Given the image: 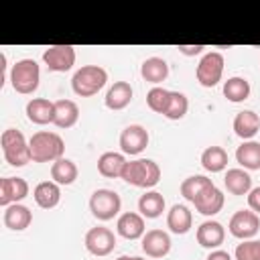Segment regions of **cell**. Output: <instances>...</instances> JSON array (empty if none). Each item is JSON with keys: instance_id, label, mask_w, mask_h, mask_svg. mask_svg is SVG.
<instances>
[{"instance_id": "obj_1", "label": "cell", "mask_w": 260, "mask_h": 260, "mask_svg": "<svg viewBox=\"0 0 260 260\" xmlns=\"http://www.w3.org/2000/svg\"><path fill=\"white\" fill-rule=\"evenodd\" d=\"M28 146H30L32 162H55L63 158V152H65L63 138L57 132H49V130L35 132L28 140Z\"/></svg>"}, {"instance_id": "obj_2", "label": "cell", "mask_w": 260, "mask_h": 260, "mask_svg": "<svg viewBox=\"0 0 260 260\" xmlns=\"http://www.w3.org/2000/svg\"><path fill=\"white\" fill-rule=\"evenodd\" d=\"M124 183L140 189H152L160 181V167L152 158H134L126 160L122 177Z\"/></svg>"}, {"instance_id": "obj_3", "label": "cell", "mask_w": 260, "mask_h": 260, "mask_svg": "<svg viewBox=\"0 0 260 260\" xmlns=\"http://www.w3.org/2000/svg\"><path fill=\"white\" fill-rule=\"evenodd\" d=\"M8 81L16 93L30 95L39 89L41 81V67L35 59H20L10 67Z\"/></svg>"}, {"instance_id": "obj_4", "label": "cell", "mask_w": 260, "mask_h": 260, "mask_svg": "<svg viewBox=\"0 0 260 260\" xmlns=\"http://www.w3.org/2000/svg\"><path fill=\"white\" fill-rule=\"evenodd\" d=\"M108 81V71L100 65H83L71 77V89L79 98H91L104 89Z\"/></svg>"}, {"instance_id": "obj_5", "label": "cell", "mask_w": 260, "mask_h": 260, "mask_svg": "<svg viewBox=\"0 0 260 260\" xmlns=\"http://www.w3.org/2000/svg\"><path fill=\"white\" fill-rule=\"evenodd\" d=\"M0 146H2L4 160L10 167H24V165H28L32 160L28 140L16 128H6L0 134Z\"/></svg>"}, {"instance_id": "obj_6", "label": "cell", "mask_w": 260, "mask_h": 260, "mask_svg": "<svg viewBox=\"0 0 260 260\" xmlns=\"http://www.w3.org/2000/svg\"><path fill=\"white\" fill-rule=\"evenodd\" d=\"M120 209H122V199L112 189H98L89 197V211L100 221L114 219L120 213Z\"/></svg>"}, {"instance_id": "obj_7", "label": "cell", "mask_w": 260, "mask_h": 260, "mask_svg": "<svg viewBox=\"0 0 260 260\" xmlns=\"http://www.w3.org/2000/svg\"><path fill=\"white\" fill-rule=\"evenodd\" d=\"M223 65H225V59H223L221 53H217V51L205 53L199 59L197 69H195V77H197L199 85H203V87H215L221 81Z\"/></svg>"}, {"instance_id": "obj_8", "label": "cell", "mask_w": 260, "mask_h": 260, "mask_svg": "<svg viewBox=\"0 0 260 260\" xmlns=\"http://www.w3.org/2000/svg\"><path fill=\"white\" fill-rule=\"evenodd\" d=\"M43 63L49 71L65 73L75 65V47L73 45H51L43 53Z\"/></svg>"}, {"instance_id": "obj_9", "label": "cell", "mask_w": 260, "mask_h": 260, "mask_svg": "<svg viewBox=\"0 0 260 260\" xmlns=\"http://www.w3.org/2000/svg\"><path fill=\"white\" fill-rule=\"evenodd\" d=\"M85 250L91 254V256H108L114 252L116 248V236L110 228H104V225H95L91 230H87L85 234Z\"/></svg>"}, {"instance_id": "obj_10", "label": "cell", "mask_w": 260, "mask_h": 260, "mask_svg": "<svg viewBox=\"0 0 260 260\" xmlns=\"http://www.w3.org/2000/svg\"><path fill=\"white\" fill-rule=\"evenodd\" d=\"M228 230L238 240H252L260 230V215H256L252 209H240L232 215Z\"/></svg>"}, {"instance_id": "obj_11", "label": "cell", "mask_w": 260, "mask_h": 260, "mask_svg": "<svg viewBox=\"0 0 260 260\" xmlns=\"http://www.w3.org/2000/svg\"><path fill=\"white\" fill-rule=\"evenodd\" d=\"M148 130L140 124H130L120 132V150L122 154H130V156H138L146 146H148Z\"/></svg>"}, {"instance_id": "obj_12", "label": "cell", "mask_w": 260, "mask_h": 260, "mask_svg": "<svg viewBox=\"0 0 260 260\" xmlns=\"http://www.w3.org/2000/svg\"><path fill=\"white\" fill-rule=\"evenodd\" d=\"M28 195V183L22 177H2L0 179V205L8 207L20 203Z\"/></svg>"}, {"instance_id": "obj_13", "label": "cell", "mask_w": 260, "mask_h": 260, "mask_svg": "<svg viewBox=\"0 0 260 260\" xmlns=\"http://www.w3.org/2000/svg\"><path fill=\"white\" fill-rule=\"evenodd\" d=\"M195 238H197V244H199L201 248L217 250V248L223 244V240H225V230H223V225H221L219 221L207 219V221H203V223L197 228Z\"/></svg>"}, {"instance_id": "obj_14", "label": "cell", "mask_w": 260, "mask_h": 260, "mask_svg": "<svg viewBox=\"0 0 260 260\" xmlns=\"http://www.w3.org/2000/svg\"><path fill=\"white\" fill-rule=\"evenodd\" d=\"M142 252L148 258H165L171 252V236L162 230H148L142 236Z\"/></svg>"}, {"instance_id": "obj_15", "label": "cell", "mask_w": 260, "mask_h": 260, "mask_svg": "<svg viewBox=\"0 0 260 260\" xmlns=\"http://www.w3.org/2000/svg\"><path fill=\"white\" fill-rule=\"evenodd\" d=\"M116 232L118 236H122L124 240H142V236L146 234V223L144 217L136 211H126L118 217L116 221Z\"/></svg>"}, {"instance_id": "obj_16", "label": "cell", "mask_w": 260, "mask_h": 260, "mask_svg": "<svg viewBox=\"0 0 260 260\" xmlns=\"http://www.w3.org/2000/svg\"><path fill=\"white\" fill-rule=\"evenodd\" d=\"M26 118L32 124L45 126V124H53L55 118V102L47 100V98H32L26 102Z\"/></svg>"}, {"instance_id": "obj_17", "label": "cell", "mask_w": 260, "mask_h": 260, "mask_svg": "<svg viewBox=\"0 0 260 260\" xmlns=\"http://www.w3.org/2000/svg\"><path fill=\"white\" fill-rule=\"evenodd\" d=\"M132 95H134V89H132V85H130L128 81H114V85L106 91L104 104H106L108 110L120 112V110H124L126 106H130Z\"/></svg>"}, {"instance_id": "obj_18", "label": "cell", "mask_w": 260, "mask_h": 260, "mask_svg": "<svg viewBox=\"0 0 260 260\" xmlns=\"http://www.w3.org/2000/svg\"><path fill=\"white\" fill-rule=\"evenodd\" d=\"M223 201H225V199H223V193H221L215 185H209V187L193 201V205H195V209H197L201 215L211 217V215H215V213L221 211Z\"/></svg>"}, {"instance_id": "obj_19", "label": "cell", "mask_w": 260, "mask_h": 260, "mask_svg": "<svg viewBox=\"0 0 260 260\" xmlns=\"http://www.w3.org/2000/svg\"><path fill=\"white\" fill-rule=\"evenodd\" d=\"M260 130V116L252 110H242L234 118V132L242 140H252Z\"/></svg>"}, {"instance_id": "obj_20", "label": "cell", "mask_w": 260, "mask_h": 260, "mask_svg": "<svg viewBox=\"0 0 260 260\" xmlns=\"http://www.w3.org/2000/svg\"><path fill=\"white\" fill-rule=\"evenodd\" d=\"M32 223V211L22 203H12L4 207V225L12 232H22Z\"/></svg>"}, {"instance_id": "obj_21", "label": "cell", "mask_w": 260, "mask_h": 260, "mask_svg": "<svg viewBox=\"0 0 260 260\" xmlns=\"http://www.w3.org/2000/svg\"><path fill=\"white\" fill-rule=\"evenodd\" d=\"M191 225H193V215H191V211H189L187 205L175 203V205L167 211V228H169L173 234L183 236V234H187V232L191 230Z\"/></svg>"}, {"instance_id": "obj_22", "label": "cell", "mask_w": 260, "mask_h": 260, "mask_svg": "<svg viewBox=\"0 0 260 260\" xmlns=\"http://www.w3.org/2000/svg\"><path fill=\"white\" fill-rule=\"evenodd\" d=\"M32 197L41 209H53L61 201V185L55 181H43L32 189Z\"/></svg>"}, {"instance_id": "obj_23", "label": "cell", "mask_w": 260, "mask_h": 260, "mask_svg": "<svg viewBox=\"0 0 260 260\" xmlns=\"http://www.w3.org/2000/svg\"><path fill=\"white\" fill-rule=\"evenodd\" d=\"M124 165H126V156L122 152L108 150V152L100 154V158H98V173L106 179H120Z\"/></svg>"}, {"instance_id": "obj_24", "label": "cell", "mask_w": 260, "mask_h": 260, "mask_svg": "<svg viewBox=\"0 0 260 260\" xmlns=\"http://www.w3.org/2000/svg\"><path fill=\"white\" fill-rule=\"evenodd\" d=\"M236 160L244 171H260V142L244 140L236 148Z\"/></svg>"}, {"instance_id": "obj_25", "label": "cell", "mask_w": 260, "mask_h": 260, "mask_svg": "<svg viewBox=\"0 0 260 260\" xmlns=\"http://www.w3.org/2000/svg\"><path fill=\"white\" fill-rule=\"evenodd\" d=\"M79 120V108L73 100H57L55 102V118L53 124L61 130H67L75 126Z\"/></svg>"}, {"instance_id": "obj_26", "label": "cell", "mask_w": 260, "mask_h": 260, "mask_svg": "<svg viewBox=\"0 0 260 260\" xmlns=\"http://www.w3.org/2000/svg\"><path fill=\"white\" fill-rule=\"evenodd\" d=\"M140 75L144 81L158 85L169 77V63L162 57H148L140 65Z\"/></svg>"}, {"instance_id": "obj_27", "label": "cell", "mask_w": 260, "mask_h": 260, "mask_svg": "<svg viewBox=\"0 0 260 260\" xmlns=\"http://www.w3.org/2000/svg\"><path fill=\"white\" fill-rule=\"evenodd\" d=\"M165 205L167 203H165L162 193H158V191H146L138 199V213L142 217H146V219H156V217L162 215Z\"/></svg>"}, {"instance_id": "obj_28", "label": "cell", "mask_w": 260, "mask_h": 260, "mask_svg": "<svg viewBox=\"0 0 260 260\" xmlns=\"http://www.w3.org/2000/svg\"><path fill=\"white\" fill-rule=\"evenodd\" d=\"M223 185L232 195H248L252 189V177L244 169H228L223 177Z\"/></svg>"}, {"instance_id": "obj_29", "label": "cell", "mask_w": 260, "mask_h": 260, "mask_svg": "<svg viewBox=\"0 0 260 260\" xmlns=\"http://www.w3.org/2000/svg\"><path fill=\"white\" fill-rule=\"evenodd\" d=\"M250 91H252V87H250V81L246 77L234 75L228 81H223V95L232 104H240V102L248 100L250 98Z\"/></svg>"}, {"instance_id": "obj_30", "label": "cell", "mask_w": 260, "mask_h": 260, "mask_svg": "<svg viewBox=\"0 0 260 260\" xmlns=\"http://www.w3.org/2000/svg\"><path fill=\"white\" fill-rule=\"evenodd\" d=\"M79 171H77V165L71 160V158H59L51 165V181H55L57 185H71L75 183Z\"/></svg>"}, {"instance_id": "obj_31", "label": "cell", "mask_w": 260, "mask_h": 260, "mask_svg": "<svg viewBox=\"0 0 260 260\" xmlns=\"http://www.w3.org/2000/svg\"><path fill=\"white\" fill-rule=\"evenodd\" d=\"M201 167L207 173H221L228 167V152L221 146H207L201 152Z\"/></svg>"}, {"instance_id": "obj_32", "label": "cell", "mask_w": 260, "mask_h": 260, "mask_svg": "<svg viewBox=\"0 0 260 260\" xmlns=\"http://www.w3.org/2000/svg\"><path fill=\"white\" fill-rule=\"evenodd\" d=\"M209 185H213V181L207 179L205 175H191V177H187V179L181 183V195H183L187 201L193 203Z\"/></svg>"}, {"instance_id": "obj_33", "label": "cell", "mask_w": 260, "mask_h": 260, "mask_svg": "<svg viewBox=\"0 0 260 260\" xmlns=\"http://www.w3.org/2000/svg\"><path fill=\"white\" fill-rule=\"evenodd\" d=\"M169 100H171V91L160 87V85H154L148 93H146V106L154 112V114H160L165 116L167 108H169Z\"/></svg>"}, {"instance_id": "obj_34", "label": "cell", "mask_w": 260, "mask_h": 260, "mask_svg": "<svg viewBox=\"0 0 260 260\" xmlns=\"http://www.w3.org/2000/svg\"><path fill=\"white\" fill-rule=\"evenodd\" d=\"M189 110V100L183 91H171V100H169V108L165 112V118L167 120H181L185 118Z\"/></svg>"}, {"instance_id": "obj_35", "label": "cell", "mask_w": 260, "mask_h": 260, "mask_svg": "<svg viewBox=\"0 0 260 260\" xmlns=\"http://www.w3.org/2000/svg\"><path fill=\"white\" fill-rule=\"evenodd\" d=\"M236 260H260V240H242L234 252Z\"/></svg>"}, {"instance_id": "obj_36", "label": "cell", "mask_w": 260, "mask_h": 260, "mask_svg": "<svg viewBox=\"0 0 260 260\" xmlns=\"http://www.w3.org/2000/svg\"><path fill=\"white\" fill-rule=\"evenodd\" d=\"M248 207L260 215V187H252L250 193H248Z\"/></svg>"}, {"instance_id": "obj_37", "label": "cell", "mask_w": 260, "mask_h": 260, "mask_svg": "<svg viewBox=\"0 0 260 260\" xmlns=\"http://www.w3.org/2000/svg\"><path fill=\"white\" fill-rule=\"evenodd\" d=\"M177 49H179V53H183L187 57H195V55H201L205 47L203 45H179Z\"/></svg>"}, {"instance_id": "obj_38", "label": "cell", "mask_w": 260, "mask_h": 260, "mask_svg": "<svg viewBox=\"0 0 260 260\" xmlns=\"http://www.w3.org/2000/svg\"><path fill=\"white\" fill-rule=\"evenodd\" d=\"M205 260H234V258H232L230 252H225V250H211Z\"/></svg>"}, {"instance_id": "obj_39", "label": "cell", "mask_w": 260, "mask_h": 260, "mask_svg": "<svg viewBox=\"0 0 260 260\" xmlns=\"http://www.w3.org/2000/svg\"><path fill=\"white\" fill-rule=\"evenodd\" d=\"M116 260H136V256H118Z\"/></svg>"}]
</instances>
